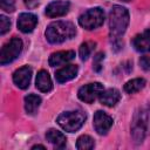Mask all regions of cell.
<instances>
[{
    "label": "cell",
    "mask_w": 150,
    "mask_h": 150,
    "mask_svg": "<svg viewBox=\"0 0 150 150\" xmlns=\"http://www.w3.org/2000/svg\"><path fill=\"white\" fill-rule=\"evenodd\" d=\"M40 104H41V97L35 94H29L25 97V109L27 114H30V115L35 114Z\"/></svg>",
    "instance_id": "ac0fdd59"
},
{
    "label": "cell",
    "mask_w": 150,
    "mask_h": 150,
    "mask_svg": "<svg viewBox=\"0 0 150 150\" xmlns=\"http://www.w3.org/2000/svg\"><path fill=\"white\" fill-rule=\"evenodd\" d=\"M145 80L144 79H141V77H137V79H132L130 81H128L125 84H124V90L128 93V94H135L139 90H142L144 87H145Z\"/></svg>",
    "instance_id": "d6986e66"
},
{
    "label": "cell",
    "mask_w": 150,
    "mask_h": 150,
    "mask_svg": "<svg viewBox=\"0 0 150 150\" xmlns=\"http://www.w3.org/2000/svg\"><path fill=\"white\" fill-rule=\"evenodd\" d=\"M11 28V21L5 15H0V34H6Z\"/></svg>",
    "instance_id": "603a6c76"
},
{
    "label": "cell",
    "mask_w": 150,
    "mask_h": 150,
    "mask_svg": "<svg viewBox=\"0 0 150 150\" xmlns=\"http://www.w3.org/2000/svg\"><path fill=\"white\" fill-rule=\"evenodd\" d=\"M139 64L144 70H150V56H142L139 60Z\"/></svg>",
    "instance_id": "d4e9b609"
},
{
    "label": "cell",
    "mask_w": 150,
    "mask_h": 150,
    "mask_svg": "<svg viewBox=\"0 0 150 150\" xmlns=\"http://www.w3.org/2000/svg\"><path fill=\"white\" fill-rule=\"evenodd\" d=\"M69 11V2L64 0H57L50 2L46 7V15L49 18H59L67 14Z\"/></svg>",
    "instance_id": "30bf717a"
},
{
    "label": "cell",
    "mask_w": 150,
    "mask_h": 150,
    "mask_svg": "<svg viewBox=\"0 0 150 150\" xmlns=\"http://www.w3.org/2000/svg\"><path fill=\"white\" fill-rule=\"evenodd\" d=\"M129 25V12L122 6H114L109 13V29L110 35L114 39H118Z\"/></svg>",
    "instance_id": "3957f363"
},
{
    "label": "cell",
    "mask_w": 150,
    "mask_h": 150,
    "mask_svg": "<svg viewBox=\"0 0 150 150\" xmlns=\"http://www.w3.org/2000/svg\"><path fill=\"white\" fill-rule=\"evenodd\" d=\"M100 102L103 104V105H107V107H114L118 103L120 98H121V94L117 89L115 88H109L107 90H103L100 96Z\"/></svg>",
    "instance_id": "5bb4252c"
},
{
    "label": "cell",
    "mask_w": 150,
    "mask_h": 150,
    "mask_svg": "<svg viewBox=\"0 0 150 150\" xmlns=\"http://www.w3.org/2000/svg\"><path fill=\"white\" fill-rule=\"evenodd\" d=\"M104 60V53L100 52L94 56V61H93V68L95 71H101L102 69V62Z\"/></svg>",
    "instance_id": "7402d4cb"
},
{
    "label": "cell",
    "mask_w": 150,
    "mask_h": 150,
    "mask_svg": "<svg viewBox=\"0 0 150 150\" xmlns=\"http://www.w3.org/2000/svg\"><path fill=\"white\" fill-rule=\"evenodd\" d=\"M32 77V68L29 66H23L16 69L13 74V81L20 89H27Z\"/></svg>",
    "instance_id": "9c48e42d"
},
{
    "label": "cell",
    "mask_w": 150,
    "mask_h": 150,
    "mask_svg": "<svg viewBox=\"0 0 150 150\" xmlns=\"http://www.w3.org/2000/svg\"><path fill=\"white\" fill-rule=\"evenodd\" d=\"M56 121L63 130L68 132H75L83 125L86 121V114L80 110L66 111V112L60 114Z\"/></svg>",
    "instance_id": "277c9868"
},
{
    "label": "cell",
    "mask_w": 150,
    "mask_h": 150,
    "mask_svg": "<svg viewBox=\"0 0 150 150\" xmlns=\"http://www.w3.org/2000/svg\"><path fill=\"white\" fill-rule=\"evenodd\" d=\"M103 21H104V12L100 7L90 8L86 11L83 14H81L79 18L80 26L88 30L98 28L100 26L103 25Z\"/></svg>",
    "instance_id": "5b68a950"
},
{
    "label": "cell",
    "mask_w": 150,
    "mask_h": 150,
    "mask_svg": "<svg viewBox=\"0 0 150 150\" xmlns=\"http://www.w3.org/2000/svg\"><path fill=\"white\" fill-rule=\"evenodd\" d=\"M1 9L5 12H14L15 9V0H0Z\"/></svg>",
    "instance_id": "cb8c5ba5"
},
{
    "label": "cell",
    "mask_w": 150,
    "mask_h": 150,
    "mask_svg": "<svg viewBox=\"0 0 150 150\" xmlns=\"http://www.w3.org/2000/svg\"><path fill=\"white\" fill-rule=\"evenodd\" d=\"M23 2L28 8H35L39 5V0H23Z\"/></svg>",
    "instance_id": "484cf974"
},
{
    "label": "cell",
    "mask_w": 150,
    "mask_h": 150,
    "mask_svg": "<svg viewBox=\"0 0 150 150\" xmlns=\"http://www.w3.org/2000/svg\"><path fill=\"white\" fill-rule=\"evenodd\" d=\"M94 145H95L94 139L88 135L80 136L77 138V142H76V148L79 150H90L94 148Z\"/></svg>",
    "instance_id": "ffe728a7"
},
{
    "label": "cell",
    "mask_w": 150,
    "mask_h": 150,
    "mask_svg": "<svg viewBox=\"0 0 150 150\" xmlns=\"http://www.w3.org/2000/svg\"><path fill=\"white\" fill-rule=\"evenodd\" d=\"M35 83H36V88L42 93H48L53 88V82L47 70H40L38 73Z\"/></svg>",
    "instance_id": "2e32d148"
},
{
    "label": "cell",
    "mask_w": 150,
    "mask_h": 150,
    "mask_svg": "<svg viewBox=\"0 0 150 150\" xmlns=\"http://www.w3.org/2000/svg\"><path fill=\"white\" fill-rule=\"evenodd\" d=\"M75 57V52L73 50H61V52H56L53 53L49 56V66L52 67H56V66H61V64H66L67 62L71 61Z\"/></svg>",
    "instance_id": "7c38bea8"
},
{
    "label": "cell",
    "mask_w": 150,
    "mask_h": 150,
    "mask_svg": "<svg viewBox=\"0 0 150 150\" xmlns=\"http://www.w3.org/2000/svg\"><path fill=\"white\" fill-rule=\"evenodd\" d=\"M46 138H47V141L49 143H52L55 148H59V149L64 148L66 142H67L66 136L61 131H59L56 129H49L47 131V134H46Z\"/></svg>",
    "instance_id": "e0dca14e"
},
{
    "label": "cell",
    "mask_w": 150,
    "mask_h": 150,
    "mask_svg": "<svg viewBox=\"0 0 150 150\" xmlns=\"http://www.w3.org/2000/svg\"><path fill=\"white\" fill-rule=\"evenodd\" d=\"M22 47H23V43H22V40L20 38H16V36L12 38L1 49L0 63L2 66H5V64L14 61L20 55V53L22 52Z\"/></svg>",
    "instance_id": "8992f818"
},
{
    "label": "cell",
    "mask_w": 150,
    "mask_h": 150,
    "mask_svg": "<svg viewBox=\"0 0 150 150\" xmlns=\"http://www.w3.org/2000/svg\"><path fill=\"white\" fill-rule=\"evenodd\" d=\"M76 34L75 26L69 21H55L48 25L46 29V38L50 43H61L71 39Z\"/></svg>",
    "instance_id": "7a4b0ae2"
},
{
    "label": "cell",
    "mask_w": 150,
    "mask_h": 150,
    "mask_svg": "<svg viewBox=\"0 0 150 150\" xmlns=\"http://www.w3.org/2000/svg\"><path fill=\"white\" fill-rule=\"evenodd\" d=\"M102 91H103V86L100 82H93L81 87L77 91V96L81 101L86 103H93Z\"/></svg>",
    "instance_id": "52a82bcc"
},
{
    "label": "cell",
    "mask_w": 150,
    "mask_h": 150,
    "mask_svg": "<svg viewBox=\"0 0 150 150\" xmlns=\"http://www.w3.org/2000/svg\"><path fill=\"white\" fill-rule=\"evenodd\" d=\"M79 68L76 64H68L66 67H62L55 73V79L59 83H64L71 79H74L77 75Z\"/></svg>",
    "instance_id": "9a60e30c"
},
{
    "label": "cell",
    "mask_w": 150,
    "mask_h": 150,
    "mask_svg": "<svg viewBox=\"0 0 150 150\" xmlns=\"http://www.w3.org/2000/svg\"><path fill=\"white\" fill-rule=\"evenodd\" d=\"M150 131V104L141 107L134 115L131 123V136L136 143H142Z\"/></svg>",
    "instance_id": "6da1fadb"
},
{
    "label": "cell",
    "mask_w": 150,
    "mask_h": 150,
    "mask_svg": "<svg viewBox=\"0 0 150 150\" xmlns=\"http://www.w3.org/2000/svg\"><path fill=\"white\" fill-rule=\"evenodd\" d=\"M132 46L137 52L150 53V30L148 29L136 35L132 40Z\"/></svg>",
    "instance_id": "4fadbf2b"
},
{
    "label": "cell",
    "mask_w": 150,
    "mask_h": 150,
    "mask_svg": "<svg viewBox=\"0 0 150 150\" xmlns=\"http://www.w3.org/2000/svg\"><path fill=\"white\" fill-rule=\"evenodd\" d=\"M38 23V18L32 13H21L18 19V28L22 33H30Z\"/></svg>",
    "instance_id": "8fae6325"
},
{
    "label": "cell",
    "mask_w": 150,
    "mask_h": 150,
    "mask_svg": "<svg viewBox=\"0 0 150 150\" xmlns=\"http://www.w3.org/2000/svg\"><path fill=\"white\" fill-rule=\"evenodd\" d=\"M38 148H39V149H45V146H43V145H34L32 149H38Z\"/></svg>",
    "instance_id": "4316f807"
},
{
    "label": "cell",
    "mask_w": 150,
    "mask_h": 150,
    "mask_svg": "<svg viewBox=\"0 0 150 150\" xmlns=\"http://www.w3.org/2000/svg\"><path fill=\"white\" fill-rule=\"evenodd\" d=\"M112 123H114L112 117L109 116L108 114H105L104 111L98 110L95 112L93 124H94V128L98 135H105L110 130Z\"/></svg>",
    "instance_id": "ba28073f"
},
{
    "label": "cell",
    "mask_w": 150,
    "mask_h": 150,
    "mask_svg": "<svg viewBox=\"0 0 150 150\" xmlns=\"http://www.w3.org/2000/svg\"><path fill=\"white\" fill-rule=\"evenodd\" d=\"M95 46H96V42H94V41H87V42L82 43L79 49L81 60H87L90 56V54L93 53V50L95 49Z\"/></svg>",
    "instance_id": "44dd1931"
}]
</instances>
